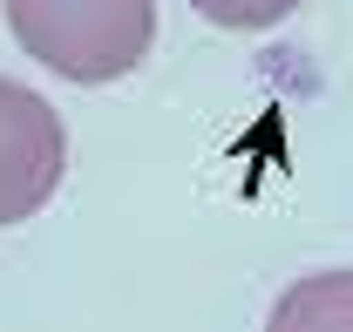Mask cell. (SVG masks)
Wrapping results in <instances>:
<instances>
[{
    "mask_svg": "<svg viewBox=\"0 0 353 332\" xmlns=\"http://www.w3.org/2000/svg\"><path fill=\"white\" fill-rule=\"evenodd\" d=\"M68 169V129L28 82L0 75V231L28 224L61 190Z\"/></svg>",
    "mask_w": 353,
    "mask_h": 332,
    "instance_id": "7a4b0ae2",
    "label": "cell"
},
{
    "mask_svg": "<svg viewBox=\"0 0 353 332\" xmlns=\"http://www.w3.org/2000/svg\"><path fill=\"white\" fill-rule=\"evenodd\" d=\"M265 332H353V271H306L279 291Z\"/></svg>",
    "mask_w": 353,
    "mask_h": 332,
    "instance_id": "3957f363",
    "label": "cell"
},
{
    "mask_svg": "<svg viewBox=\"0 0 353 332\" xmlns=\"http://www.w3.org/2000/svg\"><path fill=\"white\" fill-rule=\"evenodd\" d=\"M7 28L61 82H123L157 41V0H7Z\"/></svg>",
    "mask_w": 353,
    "mask_h": 332,
    "instance_id": "6da1fadb",
    "label": "cell"
},
{
    "mask_svg": "<svg viewBox=\"0 0 353 332\" xmlns=\"http://www.w3.org/2000/svg\"><path fill=\"white\" fill-rule=\"evenodd\" d=\"M204 21H218V28H238V34H259V28H279L292 7H306V0H190Z\"/></svg>",
    "mask_w": 353,
    "mask_h": 332,
    "instance_id": "277c9868",
    "label": "cell"
}]
</instances>
